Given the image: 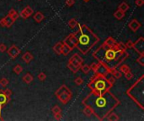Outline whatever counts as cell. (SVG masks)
<instances>
[{"mask_svg":"<svg viewBox=\"0 0 144 121\" xmlns=\"http://www.w3.org/2000/svg\"><path fill=\"white\" fill-rule=\"evenodd\" d=\"M86 106L89 107L99 119H103L110 111L118 105L119 100L112 93L105 91L101 93H92L84 100Z\"/></svg>","mask_w":144,"mask_h":121,"instance_id":"1","label":"cell"},{"mask_svg":"<svg viewBox=\"0 0 144 121\" xmlns=\"http://www.w3.org/2000/svg\"><path fill=\"white\" fill-rule=\"evenodd\" d=\"M126 56V55L118 47L114 48V46L110 45L100 47L94 54L96 59L108 69H115Z\"/></svg>","mask_w":144,"mask_h":121,"instance_id":"2","label":"cell"},{"mask_svg":"<svg viewBox=\"0 0 144 121\" xmlns=\"http://www.w3.org/2000/svg\"><path fill=\"white\" fill-rule=\"evenodd\" d=\"M76 38V46L81 52L86 54L95 43L99 41V38L86 26H81L79 31L75 35Z\"/></svg>","mask_w":144,"mask_h":121,"instance_id":"3","label":"cell"},{"mask_svg":"<svg viewBox=\"0 0 144 121\" xmlns=\"http://www.w3.org/2000/svg\"><path fill=\"white\" fill-rule=\"evenodd\" d=\"M91 87L95 91V93H101L109 89V87H110V83L105 78H98L92 82Z\"/></svg>","mask_w":144,"mask_h":121,"instance_id":"4","label":"cell"},{"mask_svg":"<svg viewBox=\"0 0 144 121\" xmlns=\"http://www.w3.org/2000/svg\"><path fill=\"white\" fill-rule=\"evenodd\" d=\"M133 47L137 50V52L140 53L141 55H143V49H144V45H143V38H140L139 40L136 44H133Z\"/></svg>","mask_w":144,"mask_h":121,"instance_id":"5","label":"cell"},{"mask_svg":"<svg viewBox=\"0 0 144 121\" xmlns=\"http://www.w3.org/2000/svg\"><path fill=\"white\" fill-rule=\"evenodd\" d=\"M19 52H20V50H19L17 46H15V45L12 46V47L9 50V55L12 58H14V57L18 56V55L19 54Z\"/></svg>","mask_w":144,"mask_h":121,"instance_id":"6","label":"cell"},{"mask_svg":"<svg viewBox=\"0 0 144 121\" xmlns=\"http://www.w3.org/2000/svg\"><path fill=\"white\" fill-rule=\"evenodd\" d=\"M129 27H130L131 29L133 30V31H136V30L139 29V28L141 27V24L138 21H136V20L134 19L129 24Z\"/></svg>","mask_w":144,"mask_h":121,"instance_id":"7","label":"cell"},{"mask_svg":"<svg viewBox=\"0 0 144 121\" xmlns=\"http://www.w3.org/2000/svg\"><path fill=\"white\" fill-rule=\"evenodd\" d=\"M8 98H9L7 97V95L5 94L4 93H0V107H1L2 105H4L5 103H7Z\"/></svg>","mask_w":144,"mask_h":121,"instance_id":"8","label":"cell"},{"mask_svg":"<svg viewBox=\"0 0 144 121\" xmlns=\"http://www.w3.org/2000/svg\"><path fill=\"white\" fill-rule=\"evenodd\" d=\"M34 19H35V20L36 22L40 23V22L42 21L43 19H44V15H43L40 12H38V13H36V14H35Z\"/></svg>","mask_w":144,"mask_h":121,"instance_id":"9","label":"cell"},{"mask_svg":"<svg viewBox=\"0 0 144 121\" xmlns=\"http://www.w3.org/2000/svg\"><path fill=\"white\" fill-rule=\"evenodd\" d=\"M32 59H33V55L29 52H26L24 55V56H23V60H24L25 62H30Z\"/></svg>","mask_w":144,"mask_h":121,"instance_id":"10","label":"cell"},{"mask_svg":"<svg viewBox=\"0 0 144 121\" xmlns=\"http://www.w3.org/2000/svg\"><path fill=\"white\" fill-rule=\"evenodd\" d=\"M114 15H115V17L117 19H121L124 16H125V14H124V12H122L121 10L119 9L115 13V14H114Z\"/></svg>","mask_w":144,"mask_h":121,"instance_id":"11","label":"cell"},{"mask_svg":"<svg viewBox=\"0 0 144 121\" xmlns=\"http://www.w3.org/2000/svg\"><path fill=\"white\" fill-rule=\"evenodd\" d=\"M128 9H129V6L126 3H121L120 4V6H119V9L121 10V11L124 13H125L126 10H128Z\"/></svg>","mask_w":144,"mask_h":121,"instance_id":"12","label":"cell"},{"mask_svg":"<svg viewBox=\"0 0 144 121\" xmlns=\"http://www.w3.org/2000/svg\"><path fill=\"white\" fill-rule=\"evenodd\" d=\"M23 79H24V81L26 83H30L33 81V77L30 74H29V73H27V74L24 77Z\"/></svg>","mask_w":144,"mask_h":121,"instance_id":"13","label":"cell"},{"mask_svg":"<svg viewBox=\"0 0 144 121\" xmlns=\"http://www.w3.org/2000/svg\"><path fill=\"white\" fill-rule=\"evenodd\" d=\"M62 48H63V45L61 44V43H58V44L55 46L54 49H55L56 51L58 53V54H61L62 51Z\"/></svg>","mask_w":144,"mask_h":121,"instance_id":"14","label":"cell"},{"mask_svg":"<svg viewBox=\"0 0 144 121\" xmlns=\"http://www.w3.org/2000/svg\"><path fill=\"white\" fill-rule=\"evenodd\" d=\"M9 15L10 17H12L14 19H17V18H18V14H17V12L15 11V10H14V9H11V10H10V11L9 12Z\"/></svg>","mask_w":144,"mask_h":121,"instance_id":"15","label":"cell"},{"mask_svg":"<svg viewBox=\"0 0 144 121\" xmlns=\"http://www.w3.org/2000/svg\"><path fill=\"white\" fill-rule=\"evenodd\" d=\"M23 71V68L20 67L19 65H17V66H15L14 68V72L15 73H17V74H19L20 72H21Z\"/></svg>","mask_w":144,"mask_h":121,"instance_id":"16","label":"cell"},{"mask_svg":"<svg viewBox=\"0 0 144 121\" xmlns=\"http://www.w3.org/2000/svg\"><path fill=\"white\" fill-rule=\"evenodd\" d=\"M71 48L70 47H68V46H64V45H63V48H62V53H63V54H64L65 55H67L68 53H69L70 51H71Z\"/></svg>","mask_w":144,"mask_h":121,"instance_id":"17","label":"cell"},{"mask_svg":"<svg viewBox=\"0 0 144 121\" xmlns=\"http://www.w3.org/2000/svg\"><path fill=\"white\" fill-rule=\"evenodd\" d=\"M84 113L87 116H90L93 113V111H92V109H91L89 107H88V106H87V108H86L85 109H84Z\"/></svg>","mask_w":144,"mask_h":121,"instance_id":"18","label":"cell"},{"mask_svg":"<svg viewBox=\"0 0 144 121\" xmlns=\"http://www.w3.org/2000/svg\"><path fill=\"white\" fill-rule=\"evenodd\" d=\"M68 24H69V26L71 27V28H75V26L76 25H77V21H76L75 19H71L70 21H69V23H68Z\"/></svg>","mask_w":144,"mask_h":121,"instance_id":"19","label":"cell"},{"mask_svg":"<svg viewBox=\"0 0 144 121\" xmlns=\"http://www.w3.org/2000/svg\"><path fill=\"white\" fill-rule=\"evenodd\" d=\"M90 69H91L90 67H89V66H88V65H84V66H83V67H82V71H83V72H84V73H88V72L90 71Z\"/></svg>","mask_w":144,"mask_h":121,"instance_id":"20","label":"cell"},{"mask_svg":"<svg viewBox=\"0 0 144 121\" xmlns=\"http://www.w3.org/2000/svg\"><path fill=\"white\" fill-rule=\"evenodd\" d=\"M121 71L122 72H124V73H126V72H128L130 70H129V68H128L127 66L124 65V66H121Z\"/></svg>","mask_w":144,"mask_h":121,"instance_id":"21","label":"cell"},{"mask_svg":"<svg viewBox=\"0 0 144 121\" xmlns=\"http://www.w3.org/2000/svg\"><path fill=\"white\" fill-rule=\"evenodd\" d=\"M25 12H26L27 14L30 15V14H33V9H31V8H30V7H26L25 9Z\"/></svg>","mask_w":144,"mask_h":121,"instance_id":"22","label":"cell"},{"mask_svg":"<svg viewBox=\"0 0 144 121\" xmlns=\"http://www.w3.org/2000/svg\"><path fill=\"white\" fill-rule=\"evenodd\" d=\"M8 83H9V82H8V80L7 79H1L0 80V84H1L3 87H5V86H6Z\"/></svg>","mask_w":144,"mask_h":121,"instance_id":"23","label":"cell"},{"mask_svg":"<svg viewBox=\"0 0 144 121\" xmlns=\"http://www.w3.org/2000/svg\"><path fill=\"white\" fill-rule=\"evenodd\" d=\"M53 113H55V114H57V113H61V109H60V108L59 107H54V108H53Z\"/></svg>","mask_w":144,"mask_h":121,"instance_id":"24","label":"cell"},{"mask_svg":"<svg viewBox=\"0 0 144 121\" xmlns=\"http://www.w3.org/2000/svg\"><path fill=\"white\" fill-rule=\"evenodd\" d=\"M83 79L81 77H78L77 79H75V83L77 85H81L83 83Z\"/></svg>","mask_w":144,"mask_h":121,"instance_id":"25","label":"cell"},{"mask_svg":"<svg viewBox=\"0 0 144 121\" xmlns=\"http://www.w3.org/2000/svg\"><path fill=\"white\" fill-rule=\"evenodd\" d=\"M38 77H39V79L40 81H43L45 79V77H46V76H45V73H40L39 76H38Z\"/></svg>","mask_w":144,"mask_h":121,"instance_id":"26","label":"cell"},{"mask_svg":"<svg viewBox=\"0 0 144 121\" xmlns=\"http://www.w3.org/2000/svg\"><path fill=\"white\" fill-rule=\"evenodd\" d=\"M21 16H22L23 18H24V19H26V18H28V17L30 16V15L28 14L27 13L25 12V10L24 9V10H23V11L21 12Z\"/></svg>","mask_w":144,"mask_h":121,"instance_id":"27","label":"cell"},{"mask_svg":"<svg viewBox=\"0 0 144 121\" xmlns=\"http://www.w3.org/2000/svg\"><path fill=\"white\" fill-rule=\"evenodd\" d=\"M109 119H110V120H117L118 117L115 114H114V113H113V114H110V116L109 117Z\"/></svg>","mask_w":144,"mask_h":121,"instance_id":"28","label":"cell"},{"mask_svg":"<svg viewBox=\"0 0 144 121\" xmlns=\"http://www.w3.org/2000/svg\"><path fill=\"white\" fill-rule=\"evenodd\" d=\"M98 67H99V66L97 65V63H92V65H91V67H90V68H92V69L94 71H97Z\"/></svg>","mask_w":144,"mask_h":121,"instance_id":"29","label":"cell"},{"mask_svg":"<svg viewBox=\"0 0 144 121\" xmlns=\"http://www.w3.org/2000/svg\"><path fill=\"white\" fill-rule=\"evenodd\" d=\"M125 77H126V78H127V79L129 80V79H131V77H132V74H131V72H130V71H129V72H126V73H125Z\"/></svg>","mask_w":144,"mask_h":121,"instance_id":"30","label":"cell"},{"mask_svg":"<svg viewBox=\"0 0 144 121\" xmlns=\"http://www.w3.org/2000/svg\"><path fill=\"white\" fill-rule=\"evenodd\" d=\"M143 59H144V56L143 55H141V57L139 58V59L137 60V62H139V63H140L141 65H144V62H143Z\"/></svg>","mask_w":144,"mask_h":121,"instance_id":"31","label":"cell"},{"mask_svg":"<svg viewBox=\"0 0 144 121\" xmlns=\"http://www.w3.org/2000/svg\"><path fill=\"white\" fill-rule=\"evenodd\" d=\"M114 70H115V69H114ZM113 75L115 76V77H118V78L121 77V73L119 72H117V71H116V70H115V71H114V72H113Z\"/></svg>","mask_w":144,"mask_h":121,"instance_id":"32","label":"cell"},{"mask_svg":"<svg viewBox=\"0 0 144 121\" xmlns=\"http://www.w3.org/2000/svg\"><path fill=\"white\" fill-rule=\"evenodd\" d=\"M144 4L143 0H136V4L138 5V6H141Z\"/></svg>","mask_w":144,"mask_h":121,"instance_id":"33","label":"cell"},{"mask_svg":"<svg viewBox=\"0 0 144 121\" xmlns=\"http://www.w3.org/2000/svg\"><path fill=\"white\" fill-rule=\"evenodd\" d=\"M6 50V46L4 44H0V51H5Z\"/></svg>","mask_w":144,"mask_h":121,"instance_id":"34","label":"cell"},{"mask_svg":"<svg viewBox=\"0 0 144 121\" xmlns=\"http://www.w3.org/2000/svg\"><path fill=\"white\" fill-rule=\"evenodd\" d=\"M126 47H128V48H131V47H133V43L131 41H128L126 43Z\"/></svg>","mask_w":144,"mask_h":121,"instance_id":"35","label":"cell"},{"mask_svg":"<svg viewBox=\"0 0 144 121\" xmlns=\"http://www.w3.org/2000/svg\"><path fill=\"white\" fill-rule=\"evenodd\" d=\"M67 4L68 6H72V5L74 4V1H73V0H67Z\"/></svg>","mask_w":144,"mask_h":121,"instance_id":"36","label":"cell"},{"mask_svg":"<svg viewBox=\"0 0 144 121\" xmlns=\"http://www.w3.org/2000/svg\"><path fill=\"white\" fill-rule=\"evenodd\" d=\"M84 1H86V2H88V0H84Z\"/></svg>","mask_w":144,"mask_h":121,"instance_id":"37","label":"cell"},{"mask_svg":"<svg viewBox=\"0 0 144 121\" xmlns=\"http://www.w3.org/2000/svg\"><path fill=\"white\" fill-rule=\"evenodd\" d=\"M18 1H20V0H18Z\"/></svg>","mask_w":144,"mask_h":121,"instance_id":"38","label":"cell"}]
</instances>
